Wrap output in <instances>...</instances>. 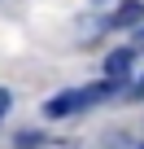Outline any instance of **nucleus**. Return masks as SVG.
I'll return each instance as SVG.
<instances>
[{
  "label": "nucleus",
  "instance_id": "1",
  "mask_svg": "<svg viewBox=\"0 0 144 149\" xmlns=\"http://www.w3.org/2000/svg\"><path fill=\"white\" fill-rule=\"evenodd\" d=\"M109 92H114V79H109V84H88V88H70V92L48 97L44 114H48V118H70V114H83V110H92L96 101H105Z\"/></svg>",
  "mask_w": 144,
  "mask_h": 149
},
{
  "label": "nucleus",
  "instance_id": "2",
  "mask_svg": "<svg viewBox=\"0 0 144 149\" xmlns=\"http://www.w3.org/2000/svg\"><path fill=\"white\" fill-rule=\"evenodd\" d=\"M140 22H144V0H122V5L109 13L114 31H127V26H140Z\"/></svg>",
  "mask_w": 144,
  "mask_h": 149
},
{
  "label": "nucleus",
  "instance_id": "3",
  "mask_svg": "<svg viewBox=\"0 0 144 149\" xmlns=\"http://www.w3.org/2000/svg\"><path fill=\"white\" fill-rule=\"evenodd\" d=\"M131 66H135V53H131V48H118V53H109V57H105V74H109L114 84H118V79H127Z\"/></svg>",
  "mask_w": 144,
  "mask_h": 149
},
{
  "label": "nucleus",
  "instance_id": "4",
  "mask_svg": "<svg viewBox=\"0 0 144 149\" xmlns=\"http://www.w3.org/2000/svg\"><path fill=\"white\" fill-rule=\"evenodd\" d=\"M18 149H44V136L39 132H18Z\"/></svg>",
  "mask_w": 144,
  "mask_h": 149
},
{
  "label": "nucleus",
  "instance_id": "5",
  "mask_svg": "<svg viewBox=\"0 0 144 149\" xmlns=\"http://www.w3.org/2000/svg\"><path fill=\"white\" fill-rule=\"evenodd\" d=\"M5 110H9V88H0V118H5Z\"/></svg>",
  "mask_w": 144,
  "mask_h": 149
},
{
  "label": "nucleus",
  "instance_id": "6",
  "mask_svg": "<svg viewBox=\"0 0 144 149\" xmlns=\"http://www.w3.org/2000/svg\"><path fill=\"white\" fill-rule=\"evenodd\" d=\"M135 40H140V48H144V31H140V35H135Z\"/></svg>",
  "mask_w": 144,
  "mask_h": 149
},
{
  "label": "nucleus",
  "instance_id": "7",
  "mask_svg": "<svg viewBox=\"0 0 144 149\" xmlns=\"http://www.w3.org/2000/svg\"><path fill=\"white\" fill-rule=\"evenodd\" d=\"M140 88H144V84H140Z\"/></svg>",
  "mask_w": 144,
  "mask_h": 149
}]
</instances>
